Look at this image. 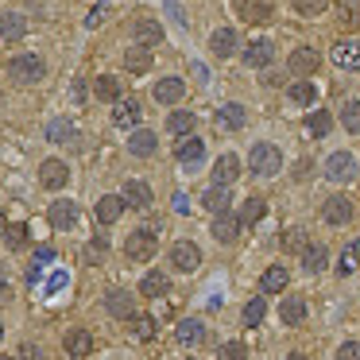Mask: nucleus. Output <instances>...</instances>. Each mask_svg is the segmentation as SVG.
<instances>
[{"label": "nucleus", "mask_w": 360, "mask_h": 360, "mask_svg": "<svg viewBox=\"0 0 360 360\" xmlns=\"http://www.w3.org/2000/svg\"><path fill=\"white\" fill-rule=\"evenodd\" d=\"M248 167H252V174H259V179L279 174V167H283L279 148H275V143H256V148L248 151Z\"/></svg>", "instance_id": "f257e3e1"}, {"label": "nucleus", "mask_w": 360, "mask_h": 360, "mask_svg": "<svg viewBox=\"0 0 360 360\" xmlns=\"http://www.w3.org/2000/svg\"><path fill=\"white\" fill-rule=\"evenodd\" d=\"M155 248H159L155 229H136V233L124 240V256H128V259H136V264L151 259V256H155Z\"/></svg>", "instance_id": "f03ea898"}, {"label": "nucleus", "mask_w": 360, "mask_h": 360, "mask_svg": "<svg viewBox=\"0 0 360 360\" xmlns=\"http://www.w3.org/2000/svg\"><path fill=\"white\" fill-rule=\"evenodd\" d=\"M8 74H12V82H20V86H32V82L43 78V58L39 55H16L8 63Z\"/></svg>", "instance_id": "7ed1b4c3"}, {"label": "nucleus", "mask_w": 360, "mask_h": 360, "mask_svg": "<svg viewBox=\"0 0 360 360\" xmlns=\"http://www.w3.org/2000/svg\"><path fill=\"white\" fill-rule=\"evenodd\" d=\"M326 179L329 182H352L356 179V159H352L349 151H333V155L326 159Z\"/></svg>", "instance_id": "20e7f679"}, {"label": "nucleus", "mask_w": 360, "mask_h": 360, "mask_svg": "<svg viewBox=\"0 0 360 360\" xmlns=\"http://www.w3.org/2000/svg\"><path fill=\"white\" fill-rule=\"evenodd\" d=\"M171 267H174V271H182V275L198 271V267H202V252H198V244H190V240L174 244V248H171Z\"/></svg>", "instance_id": "39448f33"}, {"label": "nucleus", "mask_w": 360, "mask_h": 360, "mask_svg": "<svg viewBox=\"0 0 360 360\" xmlns=\"http://www.w3.org/2000/svg\"><path fill=\"white\" fill-rule=\"evenodd\" d=\"M39 182L47 190H63L66 182H70V167H66L63 159H47V163L39 167Z\"/></svg>", "instance_id": "423d86ee"}, {"label": "nucleus", "mask_w": 360, "mask_h": 360, "mask_svg": "<svg viewBox=\"0 0 360 360\" xmlns=\"http://www.w3.org/2000/svg\"><path fill=\"white\" fill-rule=\"evenodd\" d=\"M47 217H51V225H55V229H74V225H78V205H74L70 198H58V202H51Z\"/></svg>", "instance_id": "0eeeda50"}, {"label": "nucleus", "mask_w": 360, "mask_h": 360, "mask_svg": "<svg viewBox=\"0 0 360 360\" xmlns=\"http://www.w3.org/2000/svg\"><path fill=\"white\" fill-rule=\"evenodd\" d=\"M105 310H109L112 318H120V321H132L136 318V302H132L128 290H109V295H105Z\"/></svg>", "instance_id": "6e6552de"}, {"label": "nucleus", "mask_w": 360, "mask_h": 360, "mask_svg": "<svg viewBox=\"0 0 360 360\" xmlns=\"http://www.w3.org/2000/svg\"><path fill=\"white\" fill-rule=\"evenodd\" d=\"M140 117H143V109H140L136 97H120V101L112 105V120H117L120 128H136V124H140Z\"/></svg>", "instance_id": "1a4fd4ad"}, {"label": "nucleus", "mask_w": 360, "mask_h": 360, "mask_svg": "<svg viewBox=\"0 0 360 360\" xmlns=\"http://www.w3.org/2000/svg\"><path fill=\"white\" fill-rule=\"evenodd\" d=\"M124 205L128 210H151V186L148 182H140V179H132V182H124Z\"/></svg>", "instance_id": "9d476101"}, {"label": "nucleus", "mask_w": 360, "mask_h": 360, "mask_svg": "<svg viewBox=\"0 0 360 360\" xmlns=\"http://www.w3.org/2000/svg\"><path fill=\"white\" fill-rule=\"evenodd\" d=\"M236 179H240V159L221 155L217 163H213V186H233Z\"/></svg>", "instance_id": "9b49d317"}, {"label": "nucleus", "mask_w": 360, "mask_h": 360, "mask_svg": "<svg viewBox=\"0 0 360 360\" xmlns=\"http://www.w3.org/2000/svg\"><path fill=\"white\" fill-rule=\"evenodd\" d=\"M333 63L341 70H360V39H341L333 47Z\"/></svg>", "instance_id": "f8f14e48"}, {"label": "nucleus", "mask_w": 360, "mask_h": 360, "mask_svg": "<svg viewBox=\"0 0 360 360\" xmlns=\"http://www.w3.org/2000/svg\"><path fill=\"white\" fill-rule=\"evenodd\" d=\"M321 217H326L329 225H349V221H352V202H349V198H341V194L329 198L326 210H321Z\"/></svg>", "instance_id": "ddd939ff"}, {"label": "nucleus", "mask_w": 360, "mask_h": 360, "mask_svg": "<svg viewBox=\"0 0 360 360\" xmlns=\"http://www.w3.org/2000/svg\"><path fill=\"white\" fill-rule=\"evenodd\" d=\"M182 97H186V82H182V78L155 82V101L159 105H174V101H182Z\"/></svg>", "instance_id": "4468645a"}, {"label": "nucleus", "mask_w": 360, "mask_h": 360, "mask_svg": "<svg viewBox=\"0 0 360 360\" xmlns=\"http://www.w3.org/2000/svg\"><path fill=\"white\" fill-rule=\"evenodd\" d=\"M24 32H27L24 12H4V16H0V39L16 43V39H24Z\"/></svg>", "instance_id": "2eb2a0df"}, {"label": "nucleus", "mask_w": 360, "mask_h": 360, "mask_svg": "<svg viewBox=\"0 0 360 360\" xmlns=\"http://www.w3.org/2000/svg\"><path fill=\"white\" fill-rule=\"evenodd\" d=\"M155 148H159V140H155V132H148V128H136V132H132V140H128V151H132L136 159L155 155Z\"/></svg>", "instance_id": "dca6fc26"}, {"label": "nucleus", "mask_w": 360, "mask_h": 360, "mask_svg": "<svg viewBox=\"0 0 360 360\" xmlns=\"http://www.w3.org/2000/svg\"><path fill=\"white\" fill-rule=\"evenodd\" d=\"M128 205H124V198L120 194H105L101 202H97V221L101 225H112V221H120V213H124Z\"/></svg>", "instance_id": "f3484780"}, {"label": "nucleus", "mask_w": 360, "mask_h": 360, "mask_svg": "<svg viewBox=\"0 0 360 360\" xmlns=\"http://www.w3.org/2000/svg\"><path fill=\"white\" fill-rule=\"evenodd\" d=\"M132 39L140 43V47H155V43L163 39V27H159L155 20H136V24H132Z\"/></svg>", "instance_id": "a211bd4d"}, {"label": "nucleus", "mask_w": 360, "mask_h": 360, "mask_svg": "<svg viewBox=\"0 0 360 360\" xmlns=\"http://www.w3.org/2000/svg\"><path fill=\"white\" fill-rule=\"evenodd\" d=\"M66 352H70L74 360L89 356V352H94V333H89V329H70V337H66Z\"/></svg>", "instance_id": "6ab92c4d"}, {"label": "nucleus", "mask_w": 360, "mask_h": 360, "mask_svg": "<svg viewBox=\"0 0 360 360\" xmlns=\"http://www.w3.org/2000/svg\"><path fill=\"white\" fill-rule=\"evenodd\" d=\"M279 318L287 321V326H298V321H306V298L287 295V298L279 302Z\"/></svg>", "instance_id": "aec40b11"}, {"label": "nucleus", "mask_w": 360, "mask_h": 360, "mask_svg": "<svg viewBox=\"0 0 360 360\" xmlns=\"http://www.w3.org/2000/svg\"><path fill=\"white\" fill-rule=\"evenodd\" d=\"M167 287H171V279H167L163 271H148V275L140 279V295H143V298H163Z\"/></svg>", "instance_id": "412c9836"}, {"label": "nucleus", "mask_w": 360, "mask_h": 360, "mask_svg": "<svg viewBox=\"0 0 360 360\" xmlns=\"http://www.w3.org/2000/svg\"><path fill=\"white\" fill-rule=\"evenodd\" d=\"M202 205L213 213V217H221V213H229V186H210L202 194Z\"/></svg>", "instance_id": "4be33fe9"}, {"label": "nucleus", "mask_w": 360, "mask_h": 360, "mask_svg": "<svg viewBox=\"0 0 360 360\" xmlns=\"http://www.w3.org/2000/svg\"><path fill=\"white\" fill-rule=\"evenodd\" d=\"M236 233H240V217H229V213L213 217V236H217L221 244H233Z\"/></svg>", "instance_id": "5701e85b"}, {"label": "nucleus", "mask_w": 360, "mask_h": 360, "mask_svg": "<svg viewBox=\"0 0 360 360\" xmlns=\"http://www.w3.org/2000/svg\"><path fill=\"white\" fill-rule=\"evenodd\" d=\"M244 120H248L244 105H221V109H217V124H221V128H229V132L244 128Z\"/></svg>", "instance_id": "b1692460"}, {"label": "nucleus", "mask_w": 360, "mask_h": 360, "mask_svg": "<svg viewBox=\"0 0 360 360\" xmlns=\"http://www.w3.org/2000/svg\"><path fill=\"white\" fill-rule=\"evenodd\" d=\"M210 51L217 58H229L236 51V32L233 27H221V32H213V39H210Z\"/></svg>", "instance_id": "393cba45"}, {"label": "nucleus", "mask_w": 360, "mask_h": 360, "mask_svg": "<svg viewBox=\"0 0 360 360\" xmlns=\"http://www.w3.org/2000/svg\"><path fill=\"white\" fill-rule=\"evenodd\" d=\"M275 58V47L267 39H256V43H248V51H244V63L248 66H267Z\"/></svg>", "instance_id": "a878e982"}, {"label": "nucleus", "mask_w": 360, "mask_h": 360, "mask_svg": "<svg viewBox=\"0 0 360 360\" xmlns=\"http://www.w3.org/2000/svg\"><path fill=\"white\" fill-rule=\"evenodd\" d=\"M287 267H267L264 271V279H259V290L264 295H279V290H287Z\"/></svg>", "instance_id": "bb28decb"}, {"label": "nucleus", "mask_w": 360, "mask_h": 360, "mask_svg": "<svg viewBox=\"0 0 360 360\" xmlns=\"http://www.w3.org/2000/svg\"><path fill=\"white\" fill-rule=\"evenodd\" d=\"M174 155H179V163H186V167H194L198 159L205 155V143L198 140V136H186V140L179 143V151H174Z\"/></svg>", "instance_id": "cd10ccee"}, {"label": "nucleus", "mask_w": 360, "mask_h": 360, "mask_svg": "<svg viewBox=\"0 0 360 360\" xmlns=\"http://www.w3.org/2000/svg\"><path fill=\"white\" fill-rule=\"evenodd\" d=\"M290 70H295V74H314V70H318V51L298 47L295 55H290Z\"/></svg>", "instance_id": "c85d7f7f"}, {"label": "nucleus", "mask_w": 360, "mask_h": 360, "mask_svg": "<svg viewBox=\"0 0 360 360\" xmlns=\"http://www.w3.org/2000/svg\"><path fill=\"white\" fill-rule=\"evenodd\" d=\"M179 341H182V345H202V341H205V326H202L198 318L179 321Z\"/></svg>", "instance_id": "c756f323"}, {"label": "nucleus", "mask_w": 360, "mask_h": 360, "mask_svg": "<svg viewBox=\"0 0 360 360\" xmlns=\"http://www.w3.org/2000/svg\"><path fill=\"white\" fill-rule=\"evenodd\" d=\"M240 16L248 20V24H264V20L271 16V8H267V0H240Z\"/></svg>", "instance_id": "7c9ffc66"}, {"label": "nucleus", "mask_w": 360, "mask_h": 360, "mask_svg": "<svg viewBox=\"0 0 360 360\" xmlns=\"http://www.w3.org/2000/svg\"><path fill=\"white\" fill-rule=\"evenodd\" d=\"M326 259H329V252L321 248V244H306V252H302V267L306 271H321V267H326Z\"/></svg>", "instance_id": "2f4dec72"}, {"label": "nucleus", "mask_w": 360, "mask_h": 360, "mask_svg": "<svg viewBox=\"0 0 360 360\" xmlns=\"http://www.w3.org/2000/svg\"><path fill=\"white\" fill-rule=\"evenodd\" d=\"M94 94L101 97V101H112V105H117V101H120V82L112 78V74H105V78H97Z\"/></svg>", "instance_id": "473e14b6"}, {"label": "nucleus", "mask_w": 360, "mask_h": 360, "mask_svg": "<svg viewBox=\"0 0 360 360\" xmlns=\"http://www.w3.org/2000/svg\"><path fill=\"white\" fill-rule=\"evenodd\" d=\"M124 66L132 74H143V70H151V51L148 47H136V51H128L124 55Z\"/></svg>", "instance_id": "72a5a7b5"}, {"label": "nucleus", "mask_w": 360, "mask_h": 360, "mask_svg": "<svg viewBox=\"0 0 360 360\" xmlns=\"http://www.w3.org/2000/svg\"><path fill=\"white\" fill-rule=\"evenodd\" d=\"M128 326H132V337H136V341H151V337H155V318H148V314H136Z\"/></svg>", "instance_id": "f704fd0d"}, {"label": "nucleus", "mask_w": 360, "mask_h": 360, "mask_svg": "<svg viewBox=\"0 0 360 360\" xmlns=\"http://www.w3.org/2000/svg\"><path fill=\"white\" fill-rule=\"evenodd\" d=\"M290 101L295 105H314L318 101V86H314V82H295V86H290Z\"/></svg>", "instance_id": "c9c22d12"}, {"label": "nucleus", "mask_w": 360, "mask_h": 360, "mask_svg": "<svg viewBox=\"0 0 360 360\" xmlns=\"http://www.w3.org/2000/svg\"><path fill=\"white\" fill-rule=\"evenodd\" d=\"M47 140L51 143H70L74 140V124H70V120H51V124H47Z\"/></svg>", "instance_id": "e433bc0d"}, {"label": "nucleus", "mask_w": 360, "mask_h": 360, "mask_svg": "<svg viewBox=\"0 0 360 360\" xmlns=\"http://www.w3.org/2000/svg\"><path fill=\"white\" fill-rule=\"evenodd\" d=\"M236 217H240V225H256V221L264 217V198H248V202L240 205V213H236Z\"/></svg>", "instance_id": "4c0bfd02"}, {"label": "nucleus", "mask_w": 360, "mask_h": 360, "mask_svg": "<svg viewBox=\"0 0 360 360\" xmlns=\"http://www.w3.org/2000/svg\"><path fill=\"white\" fill-rule=\"evenodd\" d=\"M167 128H171L174 136H190V132H194V112H171Z\"/></svg>", "instance_id": "58836bf2"}, {"label": "nucleus", "mask_w": 360, "mask_h": 360, "mask_svg": "<svg viewBox=\"0 0 360 360\" xmlns=\"http://www.w3.org/2000/svg\"><path fill=\"white\" fill-rule=\"evenodd\" d=\"M329 128H333V120H329V112H310V117H306V132L310 136H326Z\"/></svg>", "instance_id": "ea45409f"}, {"label": "nucleus", "mask_w": 360, "mask_h": 360, "mask_svg": "<svg viewBox=\"0 0 360 360\" xmlns=\"http://www.w3.org/2000/svg\"><path fill=\"white\" fill-rule=\"evenodd\" d=\"M4 240H8V248H12V252H24V248H27V225H8Z\"/></svg>", "instance_id": "a19ab883"}, {"label": "nucleus", "mask_w": 360, "mask_h": 360, "mask_svg": "<svg viewBox=\"0 0 360 360\" xmlns=\"http://www.w3.org/2000/svg\"><path fill=\"white\" fill-rule=\"evenodd\" d=\"M290 4H295L298 16H321L329 8V0H290Z\"/></svg>", "instance_id": "79ce46f5"}, {"label": "nucleus", "mask_w": 360, "mask_h": 360, "mask_svg": "<svg viewBox=\"0 0 360 360\" xmlns=\"http://www.w3.org/2000/svg\"><path fill=\"white\" fill-rule=\"evenodd\" d=\"M264 314H267L264 298H252V302L244 306V326H259V321H264Z\"/></svg>", "instance_id": "37998d69"}, {"label": "nucleus", "mask_w": 360, "mask_h": 360, "mask_svg": "<svg viewBox=\"0 0 360 360\" xmlns=\"http://www.w3.org/2000/svg\"><path fill=\"white\" fill-rule=\"evenodd\" d=\"M341 124L349 128V132H360V101H349L341 109Z\"/></svg>", "instance_id": "c03bdc74"}, {"label": "nucleus", "mask_w": 360, "mask_h": 360, "mask_svg": "<svg viewBox=\"0 0 360 360\" xmlns=\"http://www.w3.org/2000/svg\"><path fill=\"white\" fill-rule=\"evenodd\" d=\"M217 360H248V349H244L240 341H225L217 349Z\"/></svg>", "instance_id": "a18cd8bd"}, {"label": "nucleus", "mask_w": 360, "mask_h": 360, "mask_svg": "<svg viewBox=\"0 0 360 360\" xmlns=\"http://www.w3.org/2000/svg\"><path fill=\"white\" fill-rule=\"evenodd\" d=\"M283 248L287 252H306V233L302 229H290V233L283 236Z\"/></svg>", "instance_id": "49530a36"}, {"label": "nucleus", "mask_w": 360, "mask_h": 360, "mask_svg": "<svg viewBox=\"0 0 360 360\" xmlns=\"http://www.w3.org/2000/svg\"><path fill=\"white\" fill-rule=\"evenodd\" d=\"M356 259H360V248H345L337 271H341V275H352V271H356Z\"/></svg>", "instance_id": "de8ad7c7"}, {"label": "nucleus", "mask_w": 360, "mask_h": 360, "mask_svg": "<svg viewBox=\"0 0 360 360\" xmlns=\"http://www.w3.org/2000/svg\"><path fill=\"white\" fill-rule=\"evenodd\" d=\"M337 360H360V341H345L337 349Z\"/></svg>", "instance_id": "09e8293b"}, {"label": "nucleus", "mask_w": 360, "mask_h": 360, "mask_svg": "<svg viewBox=\"0 0 360 360\" xmlns=\"http://www.w3.org/2000/svg\"><path fill=\"white\" fill-rule=\"evenodd\" d=\"M341 8H345V16H349L352 24H360V0H341Z\"/></svg>", "instance_id": "8fccbe9b"}, {"label": "nucleus", "mask_w": 360, "mask_h": 360, "mask_svg": "<svg viewBox=\"0 0 360 360\" xmlns=\"http://www.w3.org/2000/svg\"><path fill=\"white\" fill-rule=\"evenodd\" d=\"M105 16H109V4H97V8H94V12H89V16H86V24H89V27H97V24H101Z\"/></svg>", "instance_id": "3c124183"}, {"label": "nucleus", "mask_w": 360, "mask_h": 360, "mask_svg": "<svg viewBox=\"0 0 360 360\" xmlns=\"http://www.w3.org/2000/svg\"><path fill=\"white\" fill-rule=\"evenodd\" d=\"M51 259H55V248H39V252H35V267L51 264Z\"/></svg>", "instance_id": "603ef678"}, {"label": "nucleus", "mask_w": 360, "mask_h": 360, "mask_svg": "<svg viewBox=\"0 0 360 360\" xmlns=\"http://www.w3.org/2000/svg\"><path fill=\"white\" fill-rule=\"evenodd\" d=\"M20 360H43V352L35 349V345H24V352H20Z\"/></svg>", "instance_id": "864d4df0"}, {"label": "nucleus", "mask_w": 360, "mask_h": 360, "mask_svg": "<svg viewBox=\"0 0 360 360\" xmlns=\"http://www.w3.org/2000/svg\"><path fill=\"white\" fill-rule=\"evenodd\" d=\"M174 210L186 213V210H190V198H186V194H174Z\"/></svg>", "instance_id": "5fc2aeb1"}, {"label": "nucleus", "mask_w": 360, "mask_h": 360, "mask_svg": "<svg viewBox=\"0 0 360 360\" xmlns=\"http://www.w3.org/2000/svg\"><path fill=\"white\" fill-rule=\"evenodd\" d=\"M0 298H8V283H4V275H0Z\"/></svg>", "instance_id": "6e6d98bb"}, {"label": "nucleus", "mask_w": 360, "mask_h": 360, "mask_svg": "<svg viewBox=\"0 0 360 360\" xmlns=\"http://www.w3.org/2000/svg\"><path fill=\"white\" fill-rule=\"evenodd\" d=\"M8 233V221H4V210H0V236Z\"/></svg>", "instance_id": "4d7b16f0"}, {"label": "nucleus", "mask_w": 360, "mask_h": 360, "mask_svg": "<svg viewBox=\"0 0 360 360\" xmlns=\"http://www.w3.org/2000/svg\"><path fill=\"white\" fill-rule=\"evenodd\" d=\"M287 360H306V356H302V352H290V356H287Z\"/></svg>", "instance_id": "13d9d810"}, {"label": "nucleus", "mask_w": 360, "mask_h": 360, "mask_svg": "<svg viewBox=\"0 0 360 360\" xmlns=\"http://www.w3.org/2000/svg\"><path fill=\"white\" fill-rule=\"evenodd\" d=\"M0 360H8V356H4V352H0Z\"/></svg>", "instance_id": "bf43d9fd"}, {"label": "nucleus", "mask_w": 360, "mask_h": 360, "mask_svg": "<svg viewBox=\"0 0 360 360\" xmlns=\"http://www.w3.org/2000/svg\"><path fill=\"white\" fill-rule=\"evenodd\" d=\"M0 337H4V326H0Z\"/></svg>", "instance_id": "052dcab7"}]
</instances>
